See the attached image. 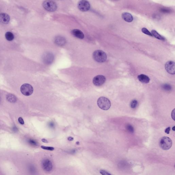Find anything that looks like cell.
Segmentation results:
<instances>
[{
	"instance_id": "6da1fadb",
	"label": "cell",
	"mask_w": 175,
	"mask_h": 175,
	"mask_svg": "<svg viewBox=\"0 0 175 175\" xmlns=\"http://www.w3.org/2000/svg\"><path fill=\"white\" fill-rule=\"evenodd\" d=\"M97 104L98 107L103 110H107L111 107V102L108 98L105 97H101L98 98Z\"/></svg>"
},
{
	"instance_id": "7a4b0ae2",
	"label": "cell",
	"mask_w": 175,
	"mask_h": 175,
	"mask_svg": "<svg viewBox=\"0 0 175 175\" xmlns=\"http://www.w3.org/2000/svg\"><path fill=\"white\" fill-rule=\"evenodd\" d=\"M93 57L96 61L99 63L104 62L107 59V55L104 51L97 50L93 54Z\"/></svg>"
},
{
	"instance_id": "3957f363",
	"label": "cell",
	"mask_w": 175,
	"mask_h": 175,
	"mask_svg": "<svg viewBox=\"0 0 175 175\" xmlns=\"http://www.w3.org/2000/svg\"><path fill=\"white\" fill-rule=\"evenodd\" d=\"M172 145L171 140L168 137L164 136L160 139L159 145L160 147L164 150L170 149Z\"/></svg>"
},
{
	"instance_id": "277c9868",
	"label": "cell",
	"mask_w": 175,
	"mask_h": 175,
	"mask_svg": "<svg viewBox=\"0 0 175 175\" xmlns=\"http://www.w3.org/2000/svg\"><path fill=\"white\" fill-rule=\"evenodd\" d=\"M43 7L47 11L54 12L57 8V6L56 2L52 1H45L43 3Z\"/></svg>"
},
{
	"instance_id": "5b68a950",
	"label": "cell",
	"mask_w": 175,
	"mask_h": 175,
	"mask_svg": "<svg viewBox=\"0 0 175 175\" xmlns=\"http://www.w3.org/2000/svg\"><path fill=\"white\" fill-rule=\"evenodd\" d=\"M20 91L22 94L25 96H31L33 93L34 89L31 85L28 84H24L21 86Z\"/></svg>"
},
{
	"instance_id": "8992f818",
	"label": "cell",
	"mask_w": 175,
	"mask_h": 175,
	"mask_svg": "<svg viewBox=\"0 0 175 175\" xmlns=\"http://www.w3.org/2000/svg\"><path fill=\"white\" fill-rule=\"evenodd\" d=\"M41 164L42 168L46 172H50L52 170L53 167L52 163L48 159H43L41 162Z\"/></svg>"
},
{
	"instance_id": "52a82bcc",
	"label": "cell",
	"mask_w": 175,
	"mask_h": 175,
	"mask_svg": "<svg viewBox=\"0 0 175 175\" xmlns=\"http://www.w3.org/2000/svg\"><path fill=\"white\" fill-rule=\"evenodd\" d=\"M105 81V77L102 75H98L95 76L93 79V83L96 86H100L102 85Z\"/></svg>"
},
{
	"instance_id": "ba28073f",
	"label": "cell",
	"mask_w": 175,
	"mask_h": 175,
	"mask_svg": "<svg viewBox=\"0 0 175 175\" xmlns=\"http://www.w3.org/2000/svg\"><path fill=\"white\" fill-rule=\"evenodd\" d=\"M79 9L82 11L85 12L90 9V5L89 2L87 0H81L79 2L78 5Z\"/></svg>"
},
{
	"instance_id": "9c48e42d",
	"label": "cell",
	"mask_w": 175,
	"mask_h": 175,
	"mask_svg": "<svg viewBox=\"0 0 175 175\" xmlns=\"http://www.w3.org/2000/svg\"><path fill=\"white\" fill-rule=\"evenodd\" d=\"M175 62L173 61H169L166 63L165 68L168 73L171 75L175 74Z\"/></svg>"
},
{
	"instance_id": "30bf717a",
	"label": "cell",
	"mask_w": 175,
	"mask_h": 175,
	"mask_svg": "<svg viewBox=\"0 0 175 175\" xmlns=\"http://www.w3.org/2000/svg\"><path fill=\"white\" fill-rule=\"evenodd\" d=\"M54 58L53 54L50 52L45 53L43 56V61L45 64H51L53 62Z\"/></svg>"
},
{
	"instance_id": "8fae6325",
	"label": "cell",
	"mask_w": 175,
	"mask_h": 175,
	"mask_svg": "<svg viewBox=\"0 0 175 175\" xmlns=\"http://www.w3.org/2000/svg\"><path fill=\"white\" fill-rule=\"evenodd\" d=\"M10 18L8 14L5 13H1L0 14V22L7 24L9 22Z\"/></svg>"
},
{
	"instance_id": "7c38bea8",
	"label": "cell",
	"mask_w": 175,
	"mask_h": 175,
	"mask_svg": "<svg viewBox=\"0 0 175 175\" xmlns=\"http://www.w3.org/2000/svg\"><path fill=\"white\" fill-rule=\"evenodd\" d=\"M71 34L75 37L80 39H83L84 38V33L80 30L78 29H74L71 31Z\"/></svg>"
},
{
	"instance_id": "4fadbf2b",
	"label": "cell",
	"mask_w": 175,
	"mask_h": 175,
	"mask_svg": "<svg viewBox=\"0 0 175 175\" xmlns=\"http://www.w3.org/2000/svg\"><path fill=\"white\" fill-rule=\"evenodd\" d=\"M137 78L140 82L143 84H148L149 82V77L145 75H139L137 76Z\"/></svg>"
},
{
	"instance_id": "5bb4252c",
	"label": "cell",
	"mask_w": 175,
	"mask_h": 175,
	"mask_svg": "<svg viewBox=\"0 0 175 175\" xmlns=\"http://www.w3.org/2000/svg\"><path fill=\"white\" fill-rule=\"evenodd\" d=\"M122 18L124 19V21L128 22H131L133 20V17L132 15L128 13H123L122 14Z\"/></svg>"
},
{
	"instance_id": "9a60e30c",
	"label": "cell",
	"mask_w": 175,
	"mask_h": 175,
	"mask_svg": "<svg viewBox=\"0 0 175 175\" xmlns=\"http://www.w3.org/2000/svg\"><path fill=\"white\" fill-rule=\"evenodd\" d=\"M6 99L9 102L11 103H14L17 101V98L13 94H8L6 96Z\"/></svg>"
},
{
	"instance_id": "2e32d148",
	"label": "cell",
	"mask_w": 175,
	"mask_h": 175,
	"mask_svg": "<svg viewBox=\"0 0 175 175\" xmlns=\"http://www.w3.org/2000/svg\"><path fill=\"white\" fill-rule=\"evenodd\" d=\"M151 33L153 36L156 39H158L161 40H165L164 38L159 34L158 32H157L155 30H152V31H151Z\"/></svg>"
},
{
	"instance_id": "e0dca14e",
	"label": "cell",
	"mask_w": 175,
	"mask_h": 175,
	"mask_svg": "<svg viewBox=\"0 0 175 175\" xmlns=\"http://www.w3.org/2000/svg\"><path fill=\"white\" fill-rule=\"evenodd\" d=\"M55 42L58 45H62L65 44V40L64 38L62 37H58L56 38Z\"/></svg>"
},
{
	"instance_id": "ac0fdd59",
	"label": "cell",
	"mask_w": 175,
	"mask_h": 175,
	"mask_svg": "<svg viewBox=\"0 0 175 175\" xmlns=\"http://www.w3.org/2000/svg\"><path fill=\"white\" fill-rule=\"evenodd\" d=\"M5 37L7 40L11 41L14 39V36L12 32H7L6 33Z\"/></svg>"
},
{
	"instance_id": "d6986e66",
	"label": "cell",
	"mask_w": 175,
	"mask_h": 175,
	"mask_svg": "<svg viewBox=\"0 0 175 175\" xmlns=\"http://www.w3.org/2000/svg\"><path fill=\"white\" fill-rule=\"evenodd\" d=\"M137 105H138V102L136 100H133L130 103V107L133 109L136 108Z\"/></svg>"
},
{
	"instance_id": "ffe728a7",
	"label": "cell",
	"mask_w": 175,
	"mask_h": 175,
	"mask_svg": "<svg viewBox=\"0 0 175 175\" xmlns=\"http://www.w3.org/2000/svg\"><path fill=\"white\" fill-rule=\"evenodd\" d=\"M126 129L128 132L131 133H133L134 132V129L133 127L130 124H128L126 125Z\"/></svg>"
},
{
	"instance_id": "44dd1931",
	"label": "cell",
	"mask_w": 175,
	"mask_h": 175,
	"mask_svg": "<svg viewBox=\"0 0 175 175\" xmlns=\"http://www.w3.org/2000/svg\"><path fill=\"white\" fill-rule=\"evenodd\" d=\"M142 32H143L144 34H146L148 35L149 36H153L151 32H150L147 28H143L142 29Z\"/></svg>"
},
{
	"instance_id": "7402d4cb",
	"label": "cell",
	"mask_w": 175,
	"mask_h": 175,
	"mask_svg": "<svg viewBox=\"0 0 175 175\" xmlns=\"http://www.w3.org/2000/svg\"><path fill=\"white\" fill-rule=\"evenodd\" d=\"M41 147L43 149L50 150V151H53L54 149V148L53 147H48V146H41Z\"/></svg>"
},
{
	"instance_id": "603a6c76",
	"label": "cell",
	"mask_w": 175,
	"mask_h": 175,
	"mask_svg": "<svg viewBox=\"0 0 175 175\" xmlns=\"http://www.w3.org/2000/svg\"><path fill=\"white\" fill-rule=\"evenodd\" d=\"M163 89L166 91H170L171 89V87L168 84H165L163 86Z\"/></svg>"
},
{
	"instance_id": "cb8c5ba5",
	"label": "cell",
	"mask_w": 175,
	"mask_h": 175,
	"mask_svg": "<svg viewBox=\"0 0 175 175\" xmlns=\"http://www.w3.org/2000/svg\"><path fill=\"white\" fill-rule=\"evenodd\" d=\"M100 173L101 175H111L110 173H109L107 171L103 170H100Z\"/></svg>"
},
{
	"instance_id": "d4e9b609",
	"label": "cell",
	"mask_w": 175,
	"mask_h": 175,
	"mask_svg": "<svg viewBox=\"0 0 175 175\" xmlns=\"http://www.w3.org/2000/svg\"><path fill=\"white\" fill-rule=\"evenodd\" d=\"M18 121L19 123L23 125V124H24V122L23 119L21 117L19 118Z\"/></svg>"
},
{
	"instance_id": "484cf974",
	"label": "cell",
	"mask_w": 175,
	"mask_h": 175,
	"mask_svg": "<svg viewBox=\"0 0 175 175\" xmlns=\"http://www.w3.org/2000/svg\"><path fill=\"white\" fill-rule=\"evenodd\" d=\"M30 143L32 145L36 146L37 145L36 142L33 140H30Z\"/></svg>"
},
{
	"instance_id": "4316f807",
	"label": "cell",
	"mask_w": 175,
	"mask_h": 175,
	"mask_svg": "<svg viewBox=\"0 0 175 175\" xmlns=\"http://www.w3.org/2000/svg\"><path fill=\"white\" fill-rule=\"evenodd\" d=\"M171 116L172 118L174 120H175V109H174L172 112Z\"/></svg>"
},
{
	"instance_id": "83f0119b",
	"label": "cell",
	"mask_w": 175,
	"mask_h": 175,
	"mask_svg": "<svg viewBox=\"0 0 175 175\" xmlns=\"http://www.w3.org/2000/svg\"><path fill=\"white\" fill-rule=\"evenodd\" d=\"M170 127H168V128L166 129V130H165V132L167 134H169L170 133Z\"/></svg>"
},
{
	"instance_id": "f1b7e54d",
	"label": "cell",
	"mask_w": 175,
	"mask_h": 175,
	"mask_svg": "<svg viewBox=\"0 0 175 175\" xmlns=\"http://www.w3.org/2000/svg\"><path fill=\"white\" fill-rule=\"evenodd\" d=\"M74 138L72 137H68V139H67L69 141H73V140H74Z\"/></svg>"
},
{
	"instance_id": "f546056e",
	"label": "cell",
	"mask_w": 175,
	"mask_h": 175,
	"mask_svg": "<svg viewBox=\"0 0 175 175\" xmlns=\"http://www.w3.org/2000/svg\"><path fill=\"white\" fill-rule=\"evenodd\" d=\"M41 141H42L43 142H44V143H48V141H47V140H46V139H42V140H41Z\"/></svg>"
},
{
	"instance_id": "4dcf8cb0",
	"label": "cell",
	"mask_w": 175,
	"mask_h": 175,
	"mask_svg": "<svg viewBox=\"0 0 175 175\" xmlns=\"http://www.w3.org/2000/svg\"><path fill=\"white\" fill-rule=\"evenodd\" d=\"M175 126H174V127H173V128H172V130H173V131H175Z\"/></svg>"
},
{
	"instance_id": "1f68e13d",
	"label": "cell",
	"mask_w": 175,
	"mask_h": 175,
	"mask_svg": "<svg viewBox=\"0 0 175 175\" xmlns=\"http://www.w3.org/2000/svg\"><path fill=\"white\" fill-rule=\"evenodd\" d=\"M76 144L77 145H79V142H77L76 143Z\"/></svg>"
}]
</instances>
